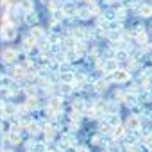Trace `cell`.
Here are the masks:
<instances>
[{"mask_svg":"<svg viewBox=\"0 0 152 152\" xmlns=\"http://www.w3.org/2000/svg\"><path fill=\"white\" fill-rule=\"evenodd\" d=\"M25 106H27L29 109H36V107L39 106V99H38V97H27Z\"/></svg>","mask_w":152,"mask_h":152,"instance_id":"ba28073f","label":"cell"},{"mask_svg":"<svg viewBox=\"0 0 152 152\" xmlns=\"http://www.w3.org/2000/svg\"><path fill=\"white\" fill-rule=\"evenodd\" d=\"M150 120H152V113H150Z\"/></svg>","mask_w":152,"mask_h":152,"instance_id":"f546056e","label":"cell"},{"mask_svg":"<svg viewBox=\"0 0 152 152\" xmlns=\"http://www.w3.org/2000/svg\"><path fill=\"white\" fill-rule=\"evenodd\" d=\"M140 13H141V16H150L152 15V6H141Z\"/></svg>","mask_w":152,"mask_h":152,"instance_id":"44dd1931","label":"cell"},{"mask_svg":"<svg viewBox=\"0 0 152 152\" xmlns=\"http://www.w3.org/2000/svg\"><path fill=\"white\" fill-rule=\"evenodd\" d=\"M95 90L97 91H106L107 90V83L106 81H97L95 83Z\"/></svg>","mask_w":152,"mask_h":152,"instance_id":"ffe728a7","label":"cell"},{"mask_svg":"<svg viewBox=\"0 0 152 152\" xmlns=\"http://www.w3.org/2000/svg\"><path fill=\"white\" fill-rule=\"evenodd\" d=\"M4 152H15V150H4Z\"/></svg>","mask_w":152,"mask_h":152,"instance_id":"f1b7e54d","label":"cell"},{"mask_svg":"<svg viewBox=\"0 0 152 152\" xmlns=\"http://www.w3.org/2000/svg\"><path fill=\"white\" fill-rule=\"evenodd\" d=\"M27 131L31 132V134H36L39 129H38V124L36 122H29V125H27Z\"/></svg>","mask_w":152,"mask_h":152,"instance_id":"7402d4cb","label":"cell"},{"mask_svg":"<svg viewBox=\"0 0 152 152\" xmlns=\"http://www.w3.org/2000/svg\"><path fill=\"white\" fill-rule=\"evenodd\" d=\"M72 106H73V111H79V113H83V109H84L86 102H84L83 99H75V100L72 102Z\"/></svg>","mask_w":152,"mask_h":152,"instance_id":"9c48e42d","label":"cell"},{"mask_svg":"<svg viewBox=\"0 0 152 152\" xmlns=\"http://www.w3.org/2000/svg\"><path fill=\"white\" fill-rule=\"evenodd\" d=\"M99 131H100L102 134H107V132H111V131H113V125H111L109 122H100V125H99Z\"/></svg>","mask_w":152,"mask_h":152,"instance_id":"2e32d148","label":"cell"},{"mask_svg":"<svg viewBox=\"0 0 152 152\" xmlns=\"http://www.w3.org/2000/svg\"><path fill=\"white\" fill-rule=\"evenodd\" d=\"M75 152H90V148L88 147H77V148H75Z\"/></svg>","mask_w":152,"mask_h":152,"instance_id":"83f0119b","label":"cell"},{"mask_svg":"<svg viewBox=\"0 0 152 152\" xmlns=\"http://www.w3.org/2000/svg\"><path fill=\"white\" fill-rule=\"evenodd\" d=\"M22 7L29 13V11L34 9V2H32V0H22Z\"/></svg>","mask_w":152,"mask_h":152,"instance_id":"d6986e66","label":"cell"},{"mask_svg":"<svg viewBox=\"0 0 152 152\" xmlns=\"http://www.w3.org/2000/svg\"><path fill=\"white\" fill-rule=\"evenodd\" d=\"M15 57H16V50H15V48H6V50L2 52V61H4V63H13Z\"/></svg>","mask_w":152,"mask_h":152,"instance_id":"5b68a950","label":"cell"},{"mask_svg":"<svg viewBox=\"0 0 152 152\" xmlns=\"http://www.w3.org/2000/svg\"><path fill=\"white\" fill-rule=\"evenodd\" d=\"M36 22H38V15H36L34 11H29V13L25 15V23L32 25V23H36Z\"/></svg>","mask_w":152,"mask_h":152,"instance_id":"9a60e30c","label":"cell"},{"mask_svg":"<svg viewBox=\"0 0 152 152\" xmlns=\"http://www.w3.org/2000/svg\"><path fill=\"white\" fill-rule=\"evenodd\" d=\"M2 38H4L6 41H13V39L16 38V29H15V27H11V25H9V27H6V29L2 31Z\"/></svg>","mask_w":152,"mask_h":152,"instance_id":"277c9868","label":"cell"},{"mask_svg":"<svg viewBox=\"0 0 152 152\" xmlns=\"http://www.w3.org/2000/svg\"><path fill=\"white\" fill-rule=\"evenodd\" d=\"M102 152H109V150H102Z\"/></svg>","mask_w":152,"mask_h":152,"instance_id":"4dcf8cb0","label":"cell"},{"mask_svg":"<svg viewBox=\"0 0 152 152\" xmlns=\"http://www.w3.org/2000/svg\"><path fill=\"white\" fill-rule=\"evenodd\" d=\"M143 143H145L148 148H152V132H148V134L143 138Z\"/></svg>","mask_w":152,"mask_h":152,"instance_id":"603a6c76","label":"cell"},{"mask_svg":"<svg viewBox=\"0 0 152 152\" xmlns=\"http://www.w3.org/2000/svg\"><path fill=\"white\" fill-rule=\"evenodd\" d=\"M107 150H109V152H120V145H118V143H109Z\"/></svg>","mask_w":152,"mask_h":152,"instance_id":"cb8c5ba5","label":"cell"},{"mask_svg":"<svg viewBox=\"0 0 152 152\" xmlns=\"http://www.w3.org/2000/svg\"><path fill=\"white\" fill-rule=\"evenodd\" d=\"M116 63H118V59H111V61H107V63L104 64V66H106L104 70H106L107 73H115V72H116Z\"/></svg>","mask_w":152,"mask_h":152,"instance_id":"30bf717a","label":"cell"},{"mask_svg":"<svg viewBox=\"0 0 152 152\" xmlns=\"http://www.w3.org/2000/svg\"><path fill=\"white\" fill-rule=\"evenodd\" d=\"M91 143H93V145H102V138H100V136H95V138L91 140Z\"/></svg>","mask_w":152,"mask_h":152,"instance_id":"4316f807","label":"cell"},{"mask_svg":"<svg viewBox=\"0 0 152 152\" xmlns=\"http://www.w3.org/2000/svg\"><path fill=\"white\" fill-rule=\"evenodd\" d=\"M113 127H116V125H120L122 124V118H120V115H109V120H107Z\"/></svg>","mask_w":152,"mask_h":152,"instance_id":"e0dca14e","label":"cell"},{"mask_svg":"<svg viewBox=\"0 0 152 152\" xmlns=\"http://www.w3.org/2000/svg\"><path fill=\"white\" fill-rule=\"evenodd\" d=\"M31 36L36 38V39H39V38L45 36V31H43L41 27H31Z\"/></svg>","mask_w":152,"mask_h":152,"instance_id":"4fadbf2b","label":"cell"},{"mask_svg":"<svg viewBox=\"0 0 152 152\" xmlns=\"http://www.w3.org/2000/svg\"><path fill=\"white\" fill-rule=\"evenodd\" d=\"M48 107H52L54 111L61 113V109H63V100H61L59 97H52V99L48 100Z\"/></svg>","mask_w":152,"mask_h":152,"instance_id":"8992f818","label":"cell"},{"mask_svg":"<svg viewBox=\"0 0 152 152\" xmlns=\"http://www.w3.org/2000/svg\"><path fill=\"white\" fill-rule=\"evenodd\" d=\"M18 111V107L16 106H13V104H9V102H6L4 106H2V116H11V115H15Z\"/></svg>","mask_w":152,"mask_h":152,"instance_id":"52a82bcc","label":"cell"},{"mask_svg":"<svg viewBox=\"0 0 152 152\" xmlns=\"http://www.w3.org/2000/svg\"><path fill=\"white\" fill-rule=\"evenodd\" d=\"M34 47H36V38L29 36V38L23 39V48H25V50H31V48H34Z\"/></svg>","mask_w":152,"mask_h":152,"instance_id":"5bb4252c","label":"cell"},{"mask_svg":"<svg viewBox=\"0 0 152 152\" xmlns=\"http://www.w3.org/2000/svg\"><path fill=\"white\" fill-rule=\"evenodd\" d=\"M63 13H64L66 16H73L75 13H77V9H75L72 4H68V6H64V7H63Z\"/></svg>","mask_w":152,"mask_h":152,"instance_id":"ac0fdd59","label":"cell"},{"mask_svg":"<svg viewBox=\"0 0 152 152\" xmlns=\"http://www.w3.org/2000/svg\"><path fill=\"white\" fill-rule=\"evenodd\" d=\"M4 140H6V141H9L11 145H20V143H22V136H20V132H18V131H11V132L4 134Z\"/></svg>","mask_w":152,"mask_h":152,"instance_id":"6da1fadb","label":"cell"},{"mask_svg":"<svg viewBox=\"0 0 152 152\" xmlns=\"http://www.w3.org/2000/svg\"><path fill=\"white\" fill-rule=\"evenodd\" d=\"M77 13H79V18H83V20H88V18L93 16V13H91L90 7H83V9H79Z\"/></svg>","mask_w":152,"mask_h":152,"instance_id":"7c38bea8","label":"cell"},{"mask_svg":"<svg viewBox=\"0 0 152 152\" xmlns=\"http://www.w3.org/2000/svg\"><path fill=\"white\" fill-rule=\"evenodd\" d=\"M127 129H132V131H140L141 129V124H140V118L136 115H131L127 118Z\"/></svg>","mask_w":152,"mask_h":152,"instance_id":"7a4b0ae2","label":"cell"},{"mask_svg":"<svg viewBox=\"0 0 152 152\" xmlns=\"http://www.w3.org/2000/svg\"><path fill=\"white\" fill-rule=\"evenodd\" d=\"M111 134H113V138H124V136H125V127L116 125V127H113Z\"/></svg>","mask_w":152,"mask_h":152,"instance_id":"8fae6325","label":"cell"},{"mask_svg":"<svg viewBox=\"0 0 152 152\" xmlns=\"http://www.w3.org/2000/svg\"><path fill=\"white\" fill-rule=\"evenodd\" d=\"M25 93H27L29 97H32V95L36 93V88H34V86H27V88H25Z\"/></svg>","mask_w":152,"mask_h":152,"instance_id":"d4e9b609","label":"cell"},{"mask_svg":"<svg viewBox=\"0 0 152 152\" xmlns=\"http://www.w3.org/2000/svg\"><path fill=\"white\" fill-rule=\"evenodd\" d=\"M9 127H11V124H9V122H2V131H4V132H6V134H7V132H9V131H11V129H9Z\"/></svg>","mask_w":152,"mask_h":152,"instance_id":"484cf974","label":"cell"},{"mask_svg":"<svg viewBox=\"0 0 152 152\" xmlns=\"http://www.w3.org/2000/svg\"><path fill=\"white\" fill-rule=\"evenodd\" d=\"M129 72H125V70H116L115 73H113V79L116 81V83H125V81H129Z\"/></svg>","mask_w":152,"mask_h":152,"instance_id":"3957f363","label":"cell"}]
</instances>
